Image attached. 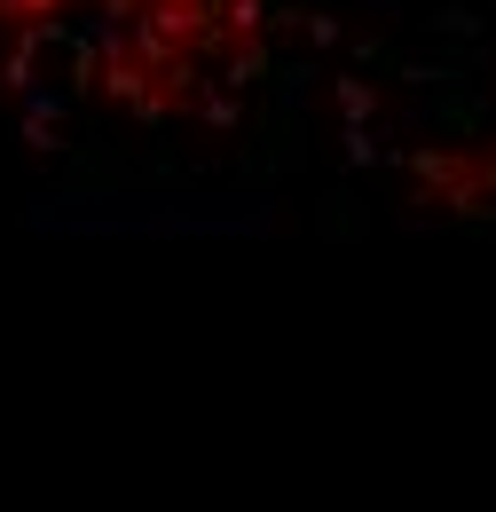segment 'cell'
Here are the masks:
<instances>
[{
  "instance_id": "6da1fadb",
  "label": "cell",
  "mask_w": 496,
  "mask_h": 512,
  "mask_svg": "<svg viewBox=\"0 0 496 512\" xmlns=\"http://www.w3.org/2000/svg\"><path fill=\"white\" fill-rule=\"evenodd\" d=\"M260 79H268V48L252 40V48H237V56H229V87H260Z\"/></svg>"
},
{
  "instance_id": "7a4b0ae2",
  "label": "cell",
  "mask_w": 496,
  "mask_h": 512,
  "mask_svg": "<svg viewBox=\"0 0 496 512\" xmlns=\"http://www.w3.org/2000/svg\"><path fill=\"white\" fill-rule=\"evenodd\" d=\"M0 16H8L16 32H32V24H48V16H63V0H0Z\"/></svg>"
},
{
  "instance_id": "3957f363",
  "label": "cell",
  "mask_w": 496,
  "mask_h": 512,
  "mask_svg": "<svg viewBox=\"0 0 496 512\" xmlns=\"http://www.w3.org/2000/svg\"><path fill=\"white\" fill-rule=\"evenodd\" d=\"M339 103H347V119H371L378 111V95L363 87V79H339Z\"/></svg>"
},
{
  "instance_id": "277c9868",
  "label": "cell",
  "mask_w": 496,
  "mask_h": 512,
  "mask_svg": "<svg viewBox=\"0 0 496 512\" xmlns=\"http://www.w3.org/2000/svg\"><path fill=\"white\" fill-rule=\"evenodd\" d=\"M182 8H221V0H182Z\"/></svg>"
}]
</instances>
